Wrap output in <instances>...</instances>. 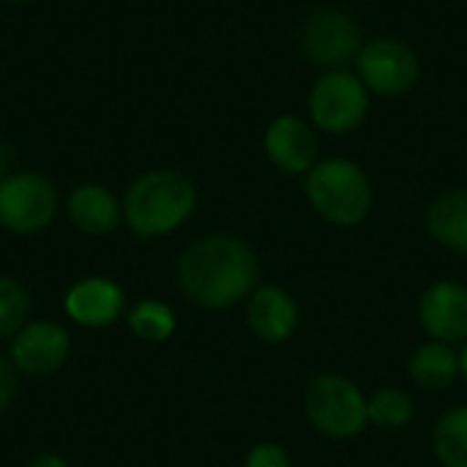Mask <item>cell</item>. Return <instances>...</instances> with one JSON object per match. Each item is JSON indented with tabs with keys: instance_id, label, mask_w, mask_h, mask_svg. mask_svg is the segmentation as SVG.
Masks as SVG:
<instances>
[{
	"instance_id": "cell-1",
	"label": "cell",
	"mask_w": 467,
	"mask_h": 467,
	"mask_svg": "<svg viewBox=\"0 0 467 467\" xmlns=\"http://www.w3.org/2000/svg\"><path fill=\"white\" fill-rule=\"evenodd\" d=\"M178 285L202 309H230L257 290L260 263L254 249L227 233L192 241L178 257Z\"/></svg>"
},
{
	"instance_id": "cell-2",
	"label": "cell",
	"mask_w": 467,
	"mask_h": 467,
	"mask_svg": "<svg viewBox=\"0 0 467 467\" xmlns=\"http://www.w3.org/2000/svg\"><path fill=\"white\" fill-rule=\"evenodd\" d=\"M120 205L131 233L161 238L189 222L197 208V186L181 170H148L129 183Z\"/></svg>"
},
{
	"instance_id": "cell-3",
	"label": "cell",
	"mask_w": 467,
	"mask_h": 467,
	"mask_svg": "<svg viewBox=\"0 0 467 467\" xmlns=\"http://www.w3.org/2000/svg\"><path fill=\"white\" fill-rule=\"evenodd\" d=\"M304 192L309 205L331 224L353 227L367 219L372 208V183L367 172L350 159H323L306 178Z\"/></svg>"
},
{
	"instance_id": "cell-4",
	"label": "cell",
	"mask_w": 467,
	"mask_h": 467,
	"mask_svg": "<svg viewBox=\"0 0 467 467\" xmlns=\"http://www.w3.org/2000/svg\"><path fill=\"white\" fill-rule=\"evenodd\" d=\"M306 419L312 427L328 438H356L367 430V397L361 389L337 372L317 375L306 389Z\"/></svg>"
},
{
	"instance_id": "cell-5",
	"label": "cell",
	"mask_w": 467,
	"mask_h": 467,
	"mask_svg": "<svg viewBox=\"0 0 467 467\" xmlns=\"http://www.w3.org/2000/svg\"><path fill=\"white\" fill-rule=\"evenodd\" d=\"M57 189L55 183L36 172H8L0 181V227L16 235H33L47 230L57 216Z\"/></svg>"
},
{
	"instance_id": "cell-6",
	"label": "cell",
	"mask_w": 467,
	"mask_h": 467,
	"mask_svg": "<svg viewBox=\"0 0 467 467\" xmlns=\"http://www.w3.org/2000/svg\"><path fill=\"white\" fill-rule=\"evenodd\" d=\"M364 49L358 22L342 8H315L301 25V52L315 66L339 71L358 63Z\"/></svg>"
},
{
	"instance_id": "cell-7",
	"label": "cell",
	"mask_w": 467,
	"mask_h": 467,
	"mask_svg": "<svg viewBox=\"0 0 467 467\" xmlns=\"http://www.w3.org/2000/svg\"><path fill=\"white\" fill-rule=\"evenodd\" d=\"M369 112V90L361 77L339 68L323 74L309 93V115L328 134L356 131Z\"/></svg>"
},
{
	"instance_id": "cell-8",
	"label": "cell",
	"mask_w": 467,
	"mask_h": 467,
	"mask_svg": "<svg viewBox=\"0 0 467 467\" xmlns=\"http://www.w3.org/2000/svg\"><path fill=\"white\" fill-rule=\"evenodd\" d=\"M358 77L378 96H405L421 77L416 52L400 38H375L358 55Z\"/></svg>"
},
{
	"instance_id": "cell-9",
	"label": "cell",
	"mask_w": 467,
	"mask_h": 467,
	"mask_svg": "<svg viewBox=\"0 0 467 467\" xmlns=\"http://www.w3.org/2000/svg\"><path fill=\"white\" fill-rule=\"evenodd\" d=\"M68 331L55 320L27 323L11 339V364L25 375H49L68 358Z\"/></svg>"
},
{
	"instance_id": "cell-10",
	"label": "cell",
	"mask_w": 467,
	"mask_h": 467,
	"mask_svg": "<svg viewBox=\"0 0 467 467\" xmlns=\"http://www.w3.org/2000/svg\"><path fill=\"white\" fill-rule=\"evenodd\" d=\"M265 156L287 175H306L317 164V134L296 115H279L263 134Z\"/></svg>"
},
{
	"instance_id": "cell-11",
	"label": "cell",
	"mask_w": 467,
	"mask_h": 467,
	"mask_svg": "<svg viewBox=\"0 0 467 467\" xmlns=\"http://www.w3.org/2000/svg\"><path fill=\"white\" fill-rule=\"evenodd\" d=\"M424 331L443 345L467 339V287L460 282H435L419 304Z\"/></svg>"
},
{
	"instance_id": "cell-12",
	"label": "cell",
	"mask_w": 467,
	"mask_h": 467,
	"mask_svg": "<svg viewBox=\"0 0 467 467\" xmlns=\"http://www.w3.org/2000/svg\"><path fill=\"white\" fill-rule=\"evenodd\" d=\"M63 309L77 326L104 328V326H112L123 315L126 296L112 279L88 276L68 287V293L63 298Z\"/></svg>"
},
{
	"instance_id": "cell-13",
	"label": "cell",
	"mask_w": 467,
	"mask_h": 467,
	"mask_svg": "<svg viewBox=\"0 0 467 467\" xmlns=\"http://www.w3.org/2000/svg\"><path fill=\"white\" fill-rule=\"evenodd\" d=\"M246 323L260 342L279 345L293 337L298 326V306L282 287L263 285L249 296Z\"/></svg>"
},
{
	"instance_id": "cell-14",
	"label": "cell",
	"mask_w": 467,
	"mask_h": 467,
	"mask_svg": "<svg viewBox=\"0 0 467 467\" xmlns=\"http://www.w3.org/2000/svg\"><path fill=\"white\" fill-rule=\"evenodd\" d=\"M68 222L85 235H107L123 222L120 200L101 183H79L66 197Z\"/></svg>"
},
{
	"instance_id": "cell-15",
	"label": "cell",
	"mask_w": 467,
	"mask_h": 467,
	"mask_svg": "<svg viewBox=\"0 0 467 467\" xmlns=\"http://www.w3.org/2000/svg\"><path fill=\"white\" fill-rule=\"evenodd\" d=\"M427 230L446 249L467 254V189L438 194L427 208Z\"/></svg>"
},
{
	"instance_id": "cell-16",
	"label": "cell",
	"mask_w": 467,
	"mask_h": 467,
	"mask_svg": "<svg viewBox=\"0 0 467 467\" xmlns=\"http://www.w3.org/2000/svg\"><path fill=\"white\" fill-rule=\"evenodd\" d=\"M408 369H410V378L419 386L430 389V391H443V389H449L462 375L460 356L449 345L435 342V339L421 345V348H416V353L410 356Z\"/></svg>"
},
{
	"instance_id": "cell-17",
	"label": "cell",
	"mask_w": 467,
	"mask_h": 467,
	"mask_svg": "<svg viewBox=\"0 0 467 467\" xmlns=\"http://www.w3.org/2000/svg\"><path fill=\"white\" fill-rule=\"evenodd\" d=\"M435 457L443 467H467V405L449 410L432 435Z\"/></svg>"
},
{
	"instance_id": "cell-18",
	"label": "cell",
	"mask_w": 467,
	"mask_h": 467,
	"mask_svg": "<svg viewBox=\"0 0 467 467\" xmlns=\"http://www.w3.org/2000/svg\"><path fill=\"white\" fill-rule=\"evenodd\" d=\"M129 328L142 342H164L175 331V315L161 301H140L129 312Z\"/></svg>"
},
{
	"instance_id": "cell-19",
	"label": "cell",
	"mask_w": 467,
	"mask_h": 467,
	"mask_svg": "<svg viewBox=\"0 0 467 467\" xmlns=\"http://www.w3.org/2000/svg\"><path fill=\"white\" fill-rule=\"evenodd\" d=\"M367 413L380 430H402L413 421V400L400 389H383L367 400Z\"/></svg>"
},
{
	"instance_id": "cell-20",
	"label": "cell",
	"mask_w": 467,
	"mask_h": 467,
	"mask_svg": "<svg viewBox=\"0 0 467 467\" xmlns=\"http://www.w3.org/2000/svg\"><path fill=\"white\" fill-rule=\"evenodd\" d=\"M27 315H30L27 290L11 276H0V339L8 337L14 339L25 328Z\"/></svg>"
},
{
	"instance_id": "cell-21",
	"label": "cell",
	"mask_w": 467,
	"mask_h": 467,
	"mask_svg": "<svg viewBox=\"0 0 467 467\" xmlns=\"http://www.w3.org/2000/svg\"><path fill=\"white\" fill-rule=\"evenodd\" d=\"M246 467H293L290 457L282 446L276 443H257L249 457H246Z\"/></svg>"
},
{
	"instance_id": "cell-22",
	"label": "cell",
	"mask_w": 467,
	"mask_h": 467,
	"mask_svg": "<svg viewBox=\"0 0 467 467\" xmlns=\"http://www.w3.org/2000/svg\"><path fill=\"white\" fill-rule=\"evenodd\" d=\"M16 367L8 364L5 358H0V413L14 402L16 397Z\"/></svg>"
},
{
	"instance_id": "cell-23",
	"label": "cell",
	"mask_w": 467,
	"mask_h": 467,
	"mask_svg": "<svg viewBox=\"0 0 467 467\" xmlns=\"http://www.w3.org/2000/svg\"><path fill=\"white\" fill-rule=\"evenodd\" d=\"M27 467H71L63 457H57V454H41V457H36L33 462Z\"/></svg>"
},
{
	"instance_id": "cell-24",
	"label": "cell",
	"mask_w": 467,
	"mask_h": 467,
	"mask_svg": "<svg viewBox=\"0 0 467 467\" xmlns=\"http://www.w3.org/2000/svg\"><path fill=\"white\" fill-rule=\"evenodd\" d=\"M8 164H11V153H8V145L0 140V181L8 175Z\"/></svg>"
},
{
	"instance_id": "cell-25",
	"label": "cell",
	"mask_w": 467,
	"mask_h": 467,
	"mask_svg": "<svg viewBox=\"0 0 467 467\" xmlns=\"http://www.w3.org/2000/svg\"><path fill=\"white\" fill-rule=\"evenodd\" d=\"M460 369H462V375L467 378V345L465 350H462V356H460Z\"/></svg>"
},
{
	"instance_id": "cell-26",
	"label": "cell",
	"mask_w": 467,
	"mask_h": 467,
	"mask_svg": "<svg viewBox=\"0 0 467 467\" xmlns=\"http://www.w3.org/2000/svg\"><path fill=\"white\" fill-rule=\"evenodd\" d=\"M3 3H8V5H27V3H36V0H3Z\"/></svg>"
}]
</instances>
